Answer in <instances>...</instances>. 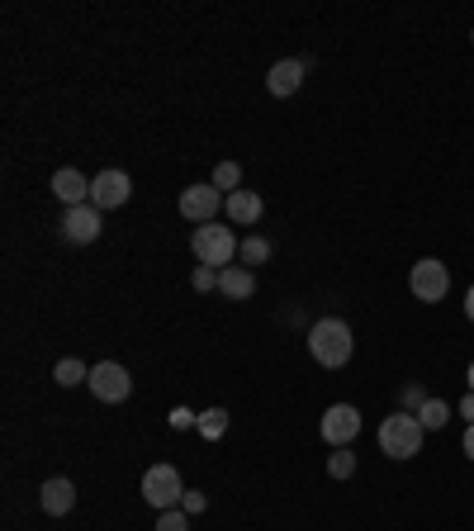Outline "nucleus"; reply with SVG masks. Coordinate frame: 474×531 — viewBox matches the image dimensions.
Here are the masks:
<instances>
[{"label":"nucleus","mask_w":474,"mask_h":531,"mask_svg":"<svg viewBox=\"0 0 474 531\" xmlns=\"http://www.w3.org/2000/svg\"><path fill=\"white\" fill-rule=\"evenodd\" d=\"M418 422L427 427V432H441V427L451 422V403H446V399H427L418 408Z\"/></svg>","instance_id":"17"},{"label":"nucleus","mask_w":474,"mask_h":531,"mask_svg":"<svg viewBox=\"0 0 474 531\" xmlns=\"http://www.w3.org/2000/svg\"><path fill=\"white\" fill-rule=\"evenodd\" d=\"M62 238L67 242H76V247H86V242H95L100 238V209L95 204H76V209H67L62 214Z\"/></svg>","instance_id":"10"},{"label":"nucleus","mask_w":474,"mask_h":531,"mask_svg":"<svg viewBox=\"0 0 474 531\" xmlns=\"http://www.w3.org/2000/svg\"><path fill=\"white\" fill-rule=\"evenodd\" d=\"M152 531H190V513H185V508H166Z\"/></svg>","instance_id":"23"},{"label":"nucleus","mask_w":474,"mask_h":531,"mask_svg":"<svg viewBox=\"0 0 474 531\" xmlns=\"http://www.w3.org/2000/svg\"><path fill=\"white\" fill-rule=\"evenodd\" d=\"M143 498L157 508V513H166V508H181V498H185V484H181V470L176 465H147V475H143Z\"/></svg>","instance_id":"4"},{"label":"nucleus","mask_w":474,"mask_h":531,"mask_svg":"<svg viewBox=\"0 0 474 531\" xmlns=\"http://www.w3.org/2000/svg\"><path fill=\"white\" fill-rule=\"evenodd\" d=\"M237 257L247 261V266H266V261H271V242H266V238H256V233H252V238H247L242 247H237Z\"/></svg>","instance_id":"20"},{"label":"nucleus","mask_w":474,"mask_h":531,"mask_svg":"<svg viewBox=\"0 0 474 531\" xmlns=\"http://www.w3.org/2000/svg\"><path fill=\"white\" fill-rule=\"evenodd\" d=\"M328 475L332 479H351V475H356V456H351V446H342V451H332V456H328Z\"/></svg>","instance_id":"21"},{"label":"nucleus","mask_w":474,"mask_h":531,"mask_svg":"<svg viewBox=\"0 0 474 531\" xmlns=\"http://www.w3.org/2000/svg\"><path fill=\"white\" fill-rule=\"evenodd\" d=\"M53 195L67 204V209H76V204H91V181H86L76 166H62V171L53 176Z\"/></svg>","instance_id":"13"},{"label":"nucleus","mask_w":474,"mask_h":531,"mask_svg":"<svg viewBox=\"0 0 474 531\" xmlns=\"http://www.w3.org/2000/svg\"><path fill=\"white\" fill-rule=\"evenodd\" d=\"M422 437H427V427L418 422V413H389L380 422V451L389 460H413L422 451Z\"/></svg>","instance_id":"2"},{"label":"nucleus","mask_w":474,"mask_h":531,"mask_svg":"<svg viewBox=\"0 0 474 531\" xmlns=\"http://www.w3.org/2000/svg\"><path fill=\"white\" fill-rule=\"evenodd\" d=\"M456 413H460V418H465V422H470V427H474V394H465V399H460V408H456Z\"/></svg>","instance_id":"27"},{"label":"nucleus","mask_w":474,"mask_h":531,"mask_svg":"<svg viewBox=\"0 0 474 531\" xmlns=\"http://www.w3.org/2000/svg\"><path fill=\"white\" fill-rule=\"evenodd\" d=\"M470 38H474V29H470Z\"/></svg>","instance_id":"31"},{"label":"nucleus","mask_w":474,"mask_h":531,"mask_svg":"<svg viewBox=\"0 0 474 531\" xmlns=\"http://www.w3.org/2000/svg\"><path fill=\"white\" fill-rule=\"evenodd\" d=\"M223 209H228V219H233V223H256L261 214H266V204H261L256 190H237V195H228Z\"/></svg>","instance_id":"15"},{"label":"nucleus","mask_w":474,"mask_h":531,"mask_svg":"<svg viewBox=\"0 0 474 531\" xmlns=\"http://www.w3.org/2000/svg\"><path fill=\"white\" fill-rule=\"evenodd\" d=\"M470 394H474V361H470Z\"/></svg>","instance_id":"30"},{"label":"nucleus","mask_w":474,"mask_h":531,"mask_svg":"<svg viewBox=\"0 0 474 531\" xmlns=\"http://www.w3.org/2000/svg\"><path fill=\"white\" fill-rule=\"evenodd\" d=\"M304 57H285V62H275L271 72H266V91L271 95H280V100H290L299 86H304Z\"/></svg>","instance_id":"11"},{"label":"nucleus","mask_w":474,"mask_h":531,"mask_svg":"<svg viewBox=\"0 0 474 531\" xmlns=\"http://www.w3.org/2000/svg\"><path fill=\"white\" fill-rule=\"evenodd\" d=\"M356 437H361V413L351 403H332L328 413H323V441H328L332 451H342Z\"/></svg>","instance_id":"7"},{"label":"nucleus","mask_w":474,"mask_h":531,"mask_svg":"<svg viewBox=\"0 0 474 531\" xmlns=\"http://www.w3.org/2000/svg\"><path fill=\"white\" fill-rule=\"evenodd\" d=\"M460 446H465V456L474 460V427H465V441H460Z\"/></svg>","instance_id":"28"},{"label":"nucleus","mask_w":474,"mask_h":531,"mask_svg":"<svg viewBox=\"0 0 474 531\" xmlns=\"http://www.w3.org/2000/svg\"><path fill=\"white\" fill-rule=\"evenodd\" d=\"M214 190H219V195H237V185H242V166L237 162H219L214 166Z\"/></svg>","instance_id":"18"},{"label":"nucleus","mask_w":474,"mask_h":531,"mask_svg":"<svg viewBox=\"0 0 474 531\" xmlns=\"http://www.w3.org/2000/svg\"><path fill=\"white\" fill-rule=\"evenodd\" d=\"M465 318L474 323V285H470V294H465Z\"/></svg>","instance_id":"29"},{"label":"nucleus","mask_w":474,"mask_h":531,"mask_svg":"<svg viewBox=\"0 0 474 531\" xmlns=\"http://www.w3.org/2000/svg\"><path fill=\"white\" fill-rule=\"evenodd\" d=\"M237 247H242V242H237L233 228H223L219 219L200 223V228L190 233V252L200 257V266H214V271H223V266L237 257Z\"/></svg>","instance_id":"3"},{"label":"nucleus","mask_w":474,"mask_h":531,"mask_svg":"<svg viewBox=\"0 0 474 531\" xmlns=\"http://www.w3.org/2000/svg\"><path fill=\"white\" fill-rule=\"evenodd\" d=\"M38 508H43V513L48 517H67L76 508V484L72 479H48V484H43V489H38Z\"/></svg>","instance_id":"12"},{"label":"nucleus","mask_w":474,"mask_h":531,"mask_svg":"<svg viewBox=\"0 0 474 531\" xmlns=\"http://www.w3.org/2000/svg\"><path fill=\"white\" fill-rule=\"evenodd\" d=\"M195 427H200L204 441H219L223 432H228V413H223V408H209V413H200V422H195Z\"/></svg>","instance_id":"19"},{"label":"nucleus","mask_w":474,"mask_h":531,"mask_svg":"<svg viewBox=\"0 0 474 531\" xmlns=\"http://www.w3.org/2000/svg\"><path fill=\"white\" fill-rule=\"evenodd\" d=\"M128 195H133V181H128V171H119V166H110V171H100L91 181V204L105 214V209H119V204H128Z\"/></svg>","instance_id":"8"},{"label":"nucleus","mask_w":474,"mask_h":531,"mask_svg":"<svg viewBox=\"0 0 474 531\" xmlns=\"http://www.w3.org/2000/svg\"><path fill=\"white\" fill-rule=\"evenodd\" d=\"M427 399H432V394H427V389H422L418 380H408V385L399 389V408H403V413H418V408H422Z\"/></svg>","instance_id":"22"},{"label":"nucleus","mask_w":474,"mask_h":531,"mask_svg":"<svg viewBox=\"0 0 474 531\" xmlns=\"http://www.w3.org/2000/svg\"><path fill=\"white\" fill-rule=\"evenodd\" d=\"M408 290H413V299H422V304H441L446 290H451V271H446V261L422 257L418 266H413V275H408Z\"/></svg>","instance_id":"5"},{"label":"nucleus","mask_w":474,"mask_h":531,"mask_svg":"<svg viewBox=\"0 0 474 531\" xmlns=\"http://www.w3.org/2000/svg\"><path fill=\"white\" fill-rule=\"evenodd\" d=\"M219 294H228V299H252L256 294V275L247 271V266H223L219 271Z\"/></svg>","instance_id":"14"},{"label":"nucleus","mask_w":474,"mask_h":531,"mask_svg":"<svg viewBox=\"0 0 474 531\" xmlns=\"http://www.w3.org/2000/svg\"><path fill=\"white\" fill-rule=\"evenodd\" d=\"M91 394L100 403H124L128 394H133V380H128V370L119 366V361H100V366H91Z\"/></svg>","instance_id":"6"},{"label":"nucleus","mask_w":474,"mask_h":531,"mask_svg":"<svg viewBox=\"0 0 474 531\" xmlns=\"http://www.w3.org/2000/svg\"><path fill=\"white\" fill-rule=\"evenodd\" d=\"M190 285H195V290H200V294L219 290V271H214V266H200V271L190 275Z\"/></svg>","instance_id":"24"},{"label":"nucleus","mask_w":474,"mask_h":531,"mask_svg":"<svg viewBox=\"0 0 474 531\" xmlns=\"http://www.w3.org/2000/svg\"><path fill=\"white\" fill-rule=\"evenodd\" d=\"M309 351L323 370H342L351 361V351H356V337H351L342 318H318L309 328Z\"/></svg>","instance_id":"1"},{"label":"nucleus","mask_w":474,"mask_h":531,"mask_svg":"<svg viewBox=\"0 0 474 531\" xmlns=\"http://www.w3.org/2000/svg\"><path fill=\"white\" fill-rule=\"evenodd\" d=\"M219 200H228V195H219L214 185H185L181 190V219H190L195 228H200V223H214L219 219Z\"/></svg>","instance_id":"9"},{"label":"nucleus","mask_w":474,"mask_h":531,"mask_svg":"<svg viewBox=\"0 0 474 531\" xmlns=\"http://www.w3.org/2000/svg\"><path fill=\"white\" fill-rule=\"evenodd\" d=\"M171 427H176V432H181V427H195V422H200V413H190V408H171Z\"/></svg>","instance_id":"25"},{"label":"nucleus","mask_w":474,"mask_h":531,"mask_svg":"<svg viewBox=\"0 0 474 531\" xmlns=\"http://www.w3.org/2000/svg\"><path fill=\"white\" fill-rule=\"evenodd\" d=\"M181 508H185V513H190V517H195V513H204V508H209V498H204V494H195V489H185Z\"/></svg>","instance_id":"26"},{"label":"nucleus","mask_w":474,"mask_h":531,"mask_svg":"<svg viewBox=\"0 0 474 531\" xmlns=\"http://www.w3.org/2000/svg\"><path fill=\"white\" fill-rule=\"evenodd\" d=\"M53 380H57V385H62V389L86 385V380H91V366H86V361H76V356H67V361H57Z\"/></svg>","instance_id":"16"}]
</instances>
